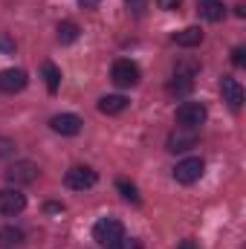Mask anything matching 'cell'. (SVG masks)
<instances>
[{
    "mask_svg": "<svg viewBox=\"0 0 246 249\" xmlns=\"http://www.w3.org/2000/svg\"><path fill=\"white\" fill-rule=\"evenodd\" d=\"M122 238H124V226H122V220H116V217H102V220L93 226V241L105 249H110L113 244H119Z\"/></svg>",
    "mask_w": 246,
    "mask_h": 249,
    "instance_id": "6da1fadb",
    "label": "cell"
},
{
    "mask_svg": "<svg viewBox=\"0 0 246 249\" xmlns=\"http://www.w3.org/2000/svg\"><path fill=\"white\" fill-rule=\"evenodd\" d=\"M206 116H209V110H206V105H200V102H183L180 107H177V127H188V130H197L200 124L206 122Z\"/></svg>",
    "mask_w": 246,
    "mask_h": 249,
    "instance_id": "7a4b0ae2",
    "label": "cell"
},
{
    "mask_svg": "<svg viewBox=\"0 0 246 249\" xmlns=\"http://www.w3.org/2000/svg\"><path fill=\"white\" fill-rule=\"evenodd\" d=\"M203 171H206V162H203L200 157H188L183 162H177L174 180H177L180 186H191V183H197V180L203 177Z\"/></svg>",
    "mask_w": 246,
    "mask_h": 249,
    "instance_id": "3957f363",
    "label": "cell"
},
{
    "mask_svg": "<svg viewBox=\"0 0 246 249\" xmlns=\"http://www.w3.org/2000/svg\"><path fill=\"white\" fill-rule=\"evenodd\" d=\"M96 180H99V174H96L90 165H72V168L64 174V183H67V188H72V191L93 188L96 186Z\"/></svg>",
    "mask_w": 246,
    "mask_h": 249,
    "instance_id": "277c9868",
    "label": "cell"
},
{
    "mask_svg": "<svg viewBox=\"0 0 246 249\" xmlns=\"http://www.w3.org/2000/svg\"><path fill=\"white\" fill-rule=\"evenodd\" d=\"M6 180H9L15 188L18 186H29V183L38 180V165L29 162V160H20V162H15V165L6 168Z\"/></svg>",
    "mask_w": 246,
    "mask_h": 249,
    "instance_id": "5b68a950",
    "label": "cell"
},
{
    "mask_svg": "<svg viewBox=\"0 0 246 249\" xmlns=\"http://www.w3.org/2000/svg\"><path fill=\"white\" fill-rule=\"evenodd\" d=\"M26 209V194L20 188H0V214L3 217H15Z\"/></svg>",
    "mask_w": 246,
    "mask_h": 249,
    "instance_id": "8992f818",
    "label": "cell"
},
{
    "mask_svg": "<svg viewBox=\"0 0 246 249\" xmlns=\"http://www.w3.org/2000/svg\"><path fill=\"white\" fill-rule=\"evenodd\" d=\"M110 78H113L116 87H136L139 84V67L133 61H127V58H119L110 70Z\"/></svg>",
    "mask_w": 246,
    "mask_h": 249,
    "instance_id": "52a82bcc",
    "label": "cell"
},
{
    "mask_svg": "<svg viewBox=\"0 0 246 249\" xmlns=\"http://www.w3.org/2000/svg\"><path fill=\"white\" fill-rule=\"evenodd\" d=\"M29 84V75L23 70H3L0 72V93H20Z\"/></svg>",
    "mask_w": 246,
    "mask_h": 249,
    "instance_id": "ba28073f",
    "label": "cell"
},
{
    "mask_svg": "<svg viewBox=\"0 0 246 249\" xmlns=\"http://www.w3.org/2000/svg\"><path fill=\"white\" fill-rule=\"evenodd\" d=\"M81 119L75 116V113H58V116H53L50 119V127L55 130V133H61V136H75V133H81Z\"/></svg>",
    "mask_w": 246,
    "mask_h": 249,
    "instance_id": "9c48e42d",
    "label": "cell"
},
{
    "mask_svg": "<svg viewBox=\"0 0 246 249\" xmlns=\"http://www.w3.org/2000/svg\"><path fill=\"white\" fill-rule=\"evenodd\" d=\"M220 93H223V102H226L232 110H241V105H244V87H241L235 78H223V81H220Z\"/></svg>",
    "mask_w": 246,
    "mask_h": 249,
    "instance_id": "30bf717a",
    "label": "cell"
},
{
    "mask_svg": "<svg viewBox=\"0 0 246 249\" xmlns=\"http://www.w3.org/2000/svg\"><path fill=\"white\" fill-rule=\"evenodd\" d=\"M194 142H197V130H188V127H177L171 136H168V151H188V148H194Z\"/></svg>",
    "mask_w": 246,
    "mask_h": 249,
    "instance_id": "8fae6325",
    "label": "cell"
},
{
    "mask_svg": "<svg viewBox=\"0 0 246 249\" xmlns=\"http://www.w3.org/2000/svg\"><path fill=\"white\" fill-rule=\"evenodd\" d=\"M197 12H200V18H206V20H211V23H217V20L226 18L223 0H197Z\"/></svg>",
    "mask_w": 246,
    "mask_h": 249,
    "instance_id": "7c38bea8",
    "label": "cell"
},
{
    "mask_svg": "<svg viewBox=\"0 0 246 249\" xmlns=\"http://www.w3.org/2000/svg\"><path fill=\"white\" fill-rule=\"evenodd\" d=\"M23 244H26L23 229H18V226H3L0 229V249H23Z\"/></svg>",
    "mask_w": 246,
    "mask_h": 249,
    "instance_id": "4fadbf2b",
    "label": "cell"
},
{
    "mask_svg": "<svg viewBox=\"0 0 246 249\" xmlns=\"http://www.w3.org/2000/svg\"><path fill=\"white\" fill-rule=\"evenodd\" d=\"M174 44L177 47H200L203 44V29L200 26H185L180 32H174Z\"/></svg>",
    "mask_w": 246,
    "mask_h": 249,
    "instance_id": "5bb4252c",
    "label": "cell"
},
{
    "mask_svg": "<svg viewBox=\"0 0 246 249\" xmlns=\"http://www.w3.org/2000/svg\"><path fill=\"white\" fill-rule=\"evenodd\" d=\"M124 107H127V99H124V96H102V99H99V110L107 113V116L122 113Z\"/></svg>",
    "mask_w": 246,
    "mask_h": 249,
    "instance_id": "9a60e30c",
    "label": "cell"
},
{
    "mask_svg": "<svg viewBox=\"0 0 246 249\" xmlns=\"http://www.w3.org/2000/svg\"><path fill=\"white\" fill-rule=\"evenodd\" d=\"M41 72H44L47 90H50V93H58V87H61V70H58V67H55L53 61H44V67H41Z\"/></svg>",
    "mask_w": 246,
    "mask_h": 249,
    "instance_id": "2e32d148",
    "label": "cell"
},
{
    "mask_svg": "<svg viewBox=\"0 0 246 249\" xmlns=\"http://www.w3.org/2000/svg\"><path fill=\"white\" fill-rule=\"evenodd\" d=\"M197 72H200V61H194V58H183V61H177V67H174V75L188 78V81H194Z\"/></svg>",
    "mask_w": 246,
    "mask_h": 249,
    "instance_id": "e0dca14e",
    "label": "cell"
},
{
    "mask_svg": "<svg viewBox=\"0 0 246 249\" xmlns=\"http://www.w3.org/2000/svg\"><path fill=\"white\" fill-rule=\"evenodd\" d=\"M78 26L72 23V20H64V23H58V41L61 44H75L78 41Z\"/></svg>",
    "mask_w": 246,
    "mask_h": 249,
    "instance_id": "ac0fdd59",
    "label": "cell"
},
{
    "mask_svg": "<svg viewBox=\"0 0 246 249\" xmlns=\"http://www.w3.org/2000/svg\"><path fill=\"white\" fill-rule=\"evenodd\" d=\"M116 188L122 191V197L127 200V203H139V188L133 186V183H127V180H119V183H116Z\"/></svg>",
    "mask_w": 246,
    "mask_h": 249,
    "instance_id": "d6986e66",
    "label": "cell"
},
{
    "mask_svg": "<svg viewBox=\"0 0 246 249\" xmlns=\"http://www.w3.org/2000/svg\"><path fill=\"white\" fill-rule=\"evenodd\" d=\"M194 87V81H188V78H180V75H174V81L168 84V93H177V96H185L188 90Z\"/></svg>",
    "mask_w": 246,
    "mask_h": 249,
    "instance_id": "ffe728a7",
    "label": "cell"
},
{
    "mask_svg": "<svg viewBox=\"0 0 246 249\" xmlns=\"http://www.w3.org/2000/svg\"><path fill=\"white\" fill-rule=\"evenodd\" d=\"M15 154V139L9 136H0V160H9Z\"/></svg>",
    "mask_w": 246,
    "mask_h": 249,
    "instance_id": "44dd1931",
    "label": "cell"
},
{
    "mask_svg": "<svg viewBox=\"0 0 246 249\" xmlns=\"http://www.w3.org/2000/svg\"><path fill=\"white\" fill-rule=\"evenodd\" d=\"M12 53H15V38L0 32V55H12Z\"/></svg>",
    "mask_w": 246,
    "mask_h": 249,
    "instance_id": "7402d4cb",
    "label": "cell"
},
{
    "mask_svg": "<svg viewBox=\"0 0 246 249\" xmlns=\"http://www.w3.org/2000/svg\"><path fill=\"white\" fill-rule=\"evenodd\" d=\"M110 249H142V241H136V238H122L119 244H113Z\"/></svg>",
    "mask_w": 246,
    "mask_h": 249,
    "instance_id": "603a6c76",
    "label": "cell"
},
{
    "mask_svg": "<svg viewBox=\"0 0 246 249\" xmlns=\"http://www.w3.org/2000/svg\"><path fill=\"white\" fill-rule=\"evenodd\" d=\"M244 55H246L244 47H235V50H232V64H235V67H244V61H246Z\"/></svg>",
    "mask_w": 246,
    "mask_h": 249,
    "instance_id": "cb8c5ba5",
    "label": "cell"
},
{
    "mask_svg": "<svg viewBox=\"0 0 246 249\" xmlns=\"http://www.w3.org/2000/svg\"><path fill=\"white\" fill-rule=\"evenodd\" d=\"M157 3H159V9H165V12H174V9H180L183 0H157Z\"/></svg>",
    "mask_w": 246,
    "mask_h": 249,
    "instance_id": "d4e9b609",
    "label": "cell"
},
{
    "mask_svg": "<svg viewBox=\"0 0 246 249\" xmlns=\"http://www.w3.org/2000/svg\"><path fill=\"white\" fill-rule=\"evenodd\" d=\"M127 6H130L136 15H142V12H145V0H127Z\"/></svg>",
    "mask_w": 246,
    "mask_h": 249,
    "instance_id": "484cf974",
    "label": "cell"
},
{
    "mask_svg": "<svg viewBox=\"0 0 246 249\" xmlns=\"http://www.w3.org/2000/svg\"><path fill=\"white\" fill-rule=\"evenodd\" d=\"M44 209H47V214H55V212H64V203H47Z\"/></svg>",
    "mask_w": 246,
    "mask_h": 249,
    "instance_id": "4316f807",
    "label": "cell"
},
{
    "mask_svg": "<svg viewBox=\"0 0 246 249\" xmlns=\"http://www.w3.org/2000/svg\"><path fill=\"white\" fill-rule=\"evenodd\" d=\"M99 3H102V0H78L81 9H99Z\"/></svg>",
    "mask_w": 246,
    "mask_h": 249,
    "instance_id": "83f0119b",
    "label": "cell"
},
{
    "mask_svg": "<svg viewBox=\"0 0 246 249\" xmlns=\"http://www.w3.org/2000/svg\"><path fill=\"white\" fill-rule=\"evenodd\" d=\"M177 249H197V244H194V241H191V238H185L183 244H180V247Z\"/></svg>",
    "mask_w": 246,
    "mask_h": 249,
    "instance_id": "f1b7e54d",
    "label": "cell"
},
{
    "mask_svg": "<svg viewBox=\"0 0 246 249\" xmlns=\"http://www.w3.org/2000/svg\"><path fill=\"white\" fill-rule=\"evenodd\" d=\"M235 15H238V18H244V15H246V6H244V3H238V6H235Z\"/></svg>",
    "mask_w": 246,
    "mask_h": 249,
    "instance_id": "f546056e",
    "label": "cell"
}]
</instances>
